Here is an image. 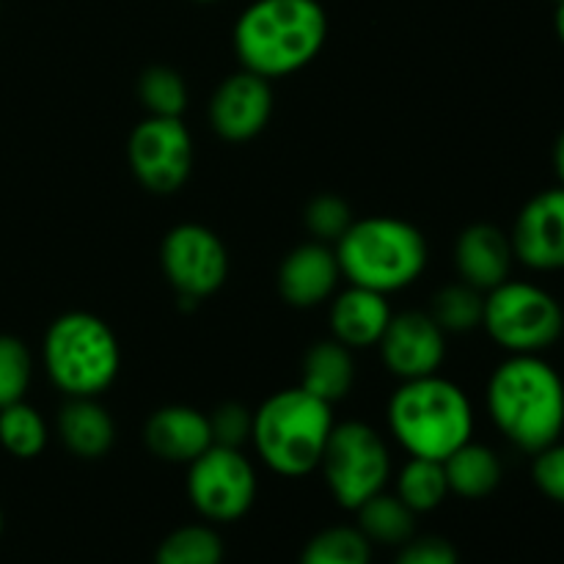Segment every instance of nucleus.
Instances as JSON below:
<instances>
[{"label":"nucleus","instance_id":"7c9ffc66","mask_svg":"<svg viewBox=\"0 0 564 564\" xmlns=\"http://www.w3.org/2000/svg\"><path fill=\"white\" fill-rule=\"evenodd\" d=\"M209 433H213L215 446H231L240 449L253 433V413L240 402H224L209 413Z\"/></svg>","mask_w":564,"mask_h":564},{"label":"nucleus","instance_id":"f704fd0d","mask_svg":"<svg viewBox=\"0 0 564 564\" xmlns=\"http://www.w3.org/2000/svg\"><path fill=\"white\" fill-rule=\"evenodd\" d=\"M554 31H556V39L564 44V0H560V3H554Z\"/></svg>","mask_w":564,"mask_h":564},{"label":"nucleus","instance_id":"ddd939ff","mask_svg":"<svg viewBox=\"0 0 564 564\" xmlns=\"http://www.w3.org/2000/svg\"><path fill=\"white\" fill-rule=\"evenodd\" d=\"M518 262L538 273L564 270V187H549L523 204L512 226Z\"/></svg>","mask_w":564,"mask_h":564},{"label":"nucleus","instance_id":"bb28decb","mask_svg":"<svg viewBox=\"0 0 564 564\" xmlns=\"http://www.w3.org/2000/svg\"><path fill=\"white\" fill-rule=\"evenodd\" d=\"M0 444L9 455L31 460L47 446V424L22 400L0 408Z\"/></svg>","mask_w":564,"mask_h":564},{"label":"nucleus","instance_id":"f257e3e1","mask_svg":"<svg viewBox=\"0 0 564 564\" xmlns=\"http://www.w3.org/2000/svg\"><path fill=\"white\" fill-rule=\"evenodd\" d=\"M488 413L521 452L545 449L564 433V380L543 356H510L488 380Z\"/></svg>","mask_w":564,"mask_h":564},{"label":"nucleus","instance_id":"9d476101","mask_svg":"<svg viewBox=\"0 0 564 564\" xmlns=\"http://www.w3.org/2000/svg\"><path fill=\"white\" fill-rule=\"evenodd\" d=\"M160 264L185 303L209 297L229 275V253L213 229L202 224H180L160 246Z\"/></svg>","mask_w":564,"mask_h":564},{"label":"nucleus","instance_id":"2f4dec72","mask_svg":"<svg viewBox=\"0 0 564 564\" xmlns=\"http://www.w3.org/2000/svg\"><path fill=\"white\" fill-rule=\"evenodd\" d=\"M532 457V479L540 494L556 505H564V441H554Z\"/></svg>","mask_w":564,"mask_h":564},{"label":"nucleus","instance_id":"c9c22d12","mask_svg":"<svg viewBox=\"0 0 564 564\" xmlns=\"http://www.w3.org/2000/svg\"><path fill=\"white\" fill-rule=\"evenodd\" d=\"M0 532H3V512H0Z\"/></svg>","mask_w":564,"mask_h":564},{"label":"nucleus","instance_id":"cd10ccee","mask_svg":"<svg viewBox=\"0 0 564 564\" xmlns=\"http://www.w3.org/2000/svg\"><path fill=\"white\" fill-rule=\"evenodd\" d=\"M138 97L149 116L182 119L187 105V86L180 72L171 66H149L138 80Z\"/></svg>","mask_w":564,"mask_h":564},{"label":"nucleus","instance_id":"f03ea898","mask_svg":"<svg viewBox=\"0 0 564 564\" xmlns=\"http://www.w3.org/2000/svg\"><path fill=\"white\" fill-rule=\"evenodd\" d=\"M328 39V14L319 0H253L235 25L242 69L286 77L312 64Z\"/></svg>","mask_w":564,"mask_h":564},{"label":"nucleus","instance_id":"6ab92c4d","mask_svg":"<svg viewBox=\"0 0 564 564\" xmlns=\"http://www.w3.org/2000/svg\"><path fill=\"white\" fill-rule=\"evenodd\" d=\"M58 433L66 449L83 460L108 455L116 438L113 419L99 405L97 397H69L58 411Z\"/></svg>","mask_w":564,"mask_h":564},{"label":"nucleus","instance_id":"2eb2a0df","mask_svg":"<svg viewBox=\"0 0 564 564\" xmlns=\"http://www.w3.org/2000/svg\"><path fill=\"white\" fill-rule=\"evenodd\" d=\"M341 279L339 259L328 242H303L279 268V292L290 306L314 308L334 295Z\"/></svg>","mask_w":564,"mask_h":564},{"label":"nucleus","instance_id":"9b49d317","mask_svg":"<svg viewBox=\"0 0 564 564\" xmlns=\"http://www.w3.org/2000/svg\"><path fill=\"white\" fill-rule=\"evenodd\" d=\"M132 174L149 193L169 196L187 182L193 171V138L182 119L149 116L132 130L127 143Z\"/></svg>","mask_w":564,"mask_h":564},{"label":"nucleus","instance_id":"0eeeda50","mask_svg":"<svg viewBox=\"0 0 564 564\" xmlns=\"http://www.w3.org/2000/svg\"><path fill=\"white\" fill-rule=\"evenodd\" d=\"M482 328L510 356H543L564 334L562 303L529 281H510L485 292Z\"/></svg>","mask_w":564,"mask_h":564},{"label":"nucleus","instance_id":"1a4fd4ad","mask_svg":"<svg viewBox=\"0 0 564 564\" xmlns=\"http://www.w3.org/2000/svg\"><path fill=\"white\" fill-rule=\"evenodd\" d=\"M187 496L207 521L231 523L253 507L257 471L240 449L213 444L187 468Z\"/></svg>","mask_w":564,"mask_h":564},{"label":"nucleus","instance_id":"393cba45","mask_svg":"<svg viewBox=\"0 0 564 564\" xmlns=\"http://www.w3.org/2000/svg\"><path fill=\"white\" fill-rule=\"evenodd\" d=\"M224 562V540L218 532L202 523L180 527L160 543L154 564H220Z\"/></svg>","mask_w":564,"mask_h":564},{"label":"nucleus","instance_id":"423d86ee","mask_svg":"<svg viewBox=\"0 0 564 564\" xmlns=\"http://www.w3.org/2000/svg\"><path fill=\"white\" fill-rule=\"evenodd\" d=\"M121 352L105 319L88 312L61 314L44 336V369L66 397H97L119 375Z\"/></svg>","mask_w":564,"mask_h":564},{"label":"nucleus","instance_id":"f8f14e48","mask_svg":"<svg viewBox=\"0 0 564 564\" xmlns=\"http://www.w3.org/2000/svg\"><path fill=\"white\" fill-rule=\"evenodd\" d=\"M386 369L400 380L438 375L446 356V334L427 312L391 314L378 341Z\"/></svg>","mask_w":564,"mask_h":564},{"label":"nucleus","instance_id":"f3484780","mask_svg":"<svg viewBox=\"0 0 564 564\" xmlns=\"http://www.w3.org/2000/svg\"><path fill=\"white\" fill-rule=\"evenodd\" d=\"M143 441L160 460L191 466L213 446V433H209L207 413L187 405H165L149 416Z\"/></svg>","mask_w":564,"mask_h":564},{"label":"nucleus","instance_id":"c756f323","mask_svg":"<svg viewBox=\"0 0 564 564\" xmlns=\"http://www.w3.org/2000/svg\"><path fill=\"white\" fill-rule=\"evenodd\" d=\"M31 352L14 336H0V408L14 405L31 383Z\"/></svg>","mask_w":564,"mask_h":564},{"label":"nucleus","instance_id":"6e6552de","mask_svg":"<svg viewBox=\"0 0 564 564\" xmlns=\"http://www.w3.org/2000/svg\"><path fill=\"white\" fill-rule=\"evenodd\" d=\"M319 468L330 494L345 510H356L386 488L391 455L383 435L364 422L334 424Z\"/></svg>","mask_w":564,"mask_h":564},{"label":"nucleus","instance_id":"7ed1b4c3","mask_svg":"<svg viewBox=\"0 0 564 564\" xmlns=\"http://www.w3.org/2000/svg\"><path fill=\"white\" fill-rule=\"evenodd\" d=\"M389 427L411 457L446 460L474 435V408L466 391L452 380H402L389 402Z\"/></svg>","mask_w":564,"mask_h":564},{"label":"nucleus","instance_id":"473e14b6","mask_svg":"<svg viewBox=\"0 0 564 564\" xmlns=\"http://www.w3.org/2000/svg\"><path fill=\"white\" fill-rule=\"evenodd\" d=\"M394 564H460L455 545L441 538L408 540Z\"/></svg>","mask_w":564,"mask_h":564},{"label":"nucleus","instance_id":"b1692460","mask_svg":"<svg viewBox=\"0 0 564 564\" xmlns=\"http://www.w3.org/2000/svg\"><path fill=\"white\" fill-rule=\"evenodd\" d=\"M449 494L446 485L444 460H427V457H411L397 479V496L411 507L413 512H430L441 507Z\"/></svg>","mask_w":564,"mask_h":564},{"label":"nucleus","instance_id":"72a5a7b5","mask_svg":"<svg viewBox=\"0 0 564 564\" xmlns=\"http://www.w3.org/2000/svg\"><path fill=\"white\" fill-rule=\"evenodd\" d=\"M554 169H556V176H560V185L564 187V132L554 143Z\"/></svg>","mask_w":564,"mask_h":564},{"label":"nucleus","instance_id":"e433bc0d","mask_svg":"<svg viewBox=\"0 0 564 564\" xmlns=\"http://www.w3.org/2000/svg\"><path fill=\"white\" fill-rule=\"evenodd\" d=\"M202 3H213V0H202Z\"/></svg>","mask_w":564,"mask_h":564},{"label":"nucleus","instance_id":"4468645a","mask_svg":"<svg viewBox=\"0 0 564 564\" xmlns=\"http://www.w3.org/2000/svg\"><path fill=\"white\" fill-rule=\"evenodd\" d=\"M273 113V88L257 72L229 75L209 99V124L226 141H251L268 127Z\"/></svg>","mask_w":564,"mask_h":564},{"label":"nucleus","instance_id":"a211bd4d","mask_svg":"<svg viewBox=\"0 0 564 564\" xmlns=\"http://www.w3.org/2000/svg\"><path fill=\"white\" fill-rule=\"evenodd\" d=\"M391 319V306L386 295L367 290V286L350 284L330 306V330L334 339L350 350L378 345L386 325Z\"/></svg>","mask_w":564,"mask_h":564},{"label":"nucleus","instance_id":"4c0bfd02","mask_svg":"<svg viewBox=\"0 0 564 564\" xmlns=\"http://www.w3.org/2000/svg\"><path fill=\"white\" fill-rule=\"evenodd\" d=\"M551 3H560V0H551Z\"/></svg>","mask_w":564,"mask_h":564},{"label":"nucleus","instance_id":"dca6fc26","mask_svg":"<svg viewBox=\"0 0 564 564\" xmlns=\"http://www.w3.org/2000/svg\"><path fill=\"white\" fill-rule=\"evenodd\" d=\"M516 251L510 235L490 224H474L460 231L455 242L457 273L474 290L490 292L510 279Z\"/></svg>","mask_w":564,"mask_h":564},{"label":"nucleus","instance_id":"4be33fe9","mask_svg":"<svg viewBox=\"0 0 564 564\" xmlns=\"http://www.w3.org/2000/svg\"><path fill=\"white\" fill-rule=\"evenodd\" d=\"M358 516V532L369 540V543L380 545H405L413 540L416 532V512L400 499V496L375 494L372 499L356 507Z\"/></svg>","mask_w":564,"mask_h":564},{"label":"nucleus","instance_id":"39448f33","mask_svg":"<svg viewBox=\"0 0 564 564\" xmlns=\"http://www.w3.org/2000/svg\"><path fill=\"white\" fill-rule=\"evenodd\" d=\"M328 402L306 389H284L264 400L253 413L251 441L270 471L281 477H303L319 468L325 444L334 430Z\"/></svg>","mask_w":564,"mask_h":564},{"label":"nucleus","instance_id":"5701e85b","mask_svg":"<svg viewBox=\"0 0 564 564\" xmlns=\"http://www.w3.org/2000/svg\"><path fill=\"white\" fill-rule=\"evenodd\" d=\"M427 314L444 334H471L482 325L485 292L474 290L466 281L446 284L433 295Z\"/></svg>","mask_w":564,"mask_h":564},{"label":"nucleus","instance_id":"aec40b11","mask_svg":"<svg viewBox=\"0 0 564 564\" xmlns=\"http://www.w3.org/2000/svg\"><path fill=\"white\" fill-rule=\"evenodd\" d=\"M352 380H356V364H352L350 347H345L341 341H317L303 356L301 389L319 397L328 405L350 394Z\"/></svg>","mask_w":564,"mask_h":564},{"label":"nucleus","instance_id":"20e7f679","mask_svg":"<svg viewBox=\"0 0 564 564\" xmlns=\"http://www.w3.org/2000/svg\"><path fill=\"white\" fill-rule=\"evenodd\" d=\"M341 275L389 295L411 286L427 268V240L413 224L389 215L352 220L334 246Z\"/></svg>","mask_w":564,"mask_h":564},{"label":"nucleus","instance_id":"412c9836","mask_svg":"<svg viewBox=\"0 0 564 564\" xmlns=\"http://www.w3.org/2000/svg\"><path fill=\"white\" fill-rule=\"evenodd\" d=\"M444 471L449 494L463 496V499H485L501 485L505 468L490 446L468 441L446 457Z\"/></svg>","mask_w":564,"mask_h":564},{"label":"nucleus","instance_id":"c85d7f7f","mask_svg":"<svg viewBox=\"0 0 564 564\" xmlns=\"http://www.w3.org/2000/svg\"><path fill=\"white\" fill-rule=\"evenodd\" d=\"M352 209L345 198L334 196V193H319L312 202L306 204V213H303V224L312 231L317 242H328L336 246L339 237L345 235L352 226Z\"/></svg>","mask_w":564,"mask_h":564},{"label":"nucleus","instance_id":"a878e982","mask_svg":"<svg viewBox=\"0 0 564 564\" xmlns=\"http://www.w3.org/2000/svg\"><path fill=\"white\" fill-rule=\"evenodd\" d=\"M372 543L358 532V527H330L308 540L301 564H369Z\"/></svg>","mask_w":564,"mask_h":564}]
</instances>
